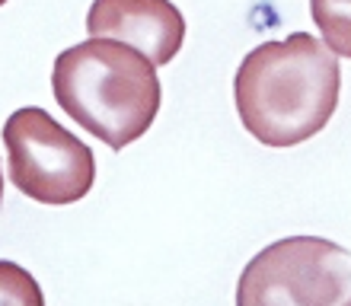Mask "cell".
Returning <instances> with one entry per match:
<instances>
[{"instance_id": "cell-1", "label": "cell", "mask_w": 351, "mask_h": 306, "mask_svg": "<svg viewBox=\"0 0 351 306\" xmlns=\"http://www.w3.org/2000/svg\"><path fill=\"white\" fill-rule=\"evenodd\" d=\"M339 58L310 32L262 42L233 77L243 128L265 147H297L329 125L339 105Z\"/></svg>"}, {"instance_id": "cell-2", "label": "cell", "mask_w": 351, "mask_h": 306, "mask_svg": "<svg viewBox=\"0 0 351 306\" xmlns=\"http://www.w3.org/2000/svg\"><path fill=\"white\" fill-rule=\"evenodd\" d=\"M51 93L80 128L112 150L144 138L163 99L157 67L115 38L64 48L55 58Z\"/></svg>"}, {"instance_id": "cell-3", "label": "cell", "mask_w": 351, "mask_h": 306, "mask_svg": "<svg viewBox=\"0 0 351 306\" xmlns=\"http://www.w3.org/2000/svg\"><path fill=\"white\" fill-rule=\"evenodd\" d=\"M237 306H351V249L326 236H285L256 252Z\"/></svg>"}, {"instance_id": "cell-4", "label": "cell", "mask_w": 351, "mask_h": 306, "mask_svg": "<svg viewBox=\"0 0 351 306\" xmlns=\"http://www.w3.org/2000/svg\"><path fill=\"white\" fill-rule=\"evenodd\" d=\"M3 147L10 182L38 204H74L90 195L96 182L93 150L38 105L10 115L3 125Z\"/></svg>"}, {"instance_id": "cell-5", "label": "cell", "mask_w": 351, "mask_h": 306, "mask_svg": "<svg viewBox=\"0 0 351 306\" xmlns=\"http://www.w3.org/2000/svg\"><path fill=\"white\" fill-rule=\"evenodd\" d=\"M86 32L90 38H115L163 67L182 51L185 19L169 0H93Z\"/></svg>"}, {"instance_id": "cell-6", "label": "cell", "mask_w": 351, "mask_h": 306, "mask_svg": "<svg viewBox=\"0 0 351 306\" xmlns=\"http://www.w3.org/2000/svg\"><path fill=\"white\" fill-rule=\"evenodd\" d=\"M310 13L323 45L335 58H351V0H310Z\"/></svg>"}, {"instance_id": "cell-7", "label": "cell", "mask_w": 351, "mask_h": 306, "mask_svg": "<svg viewBox=\"0 0 351 306\" xmlns=\"http://www.w3.org/2000/svg\"><path fill=\"white\" fill-rule=\"evenodd\" d=\"M0 306H45L38 281L16 262L0 259Z\"/></svg>"}, {"instance_id": "cell-8", "label": "cell", "mask_w": 351, "mask_h": 306, "mask_svg": "<svg viewBox=\"0 0 351 306\" xmlns=\"http://www.w3.org/2000/svg\"><path fill=\"white\" fill-rule=\"evenodd\" d=\"M0 201H3V173H0Z\"/></svg>"}, {"instance_id": "cell-9", "label": "cell", "mask_w": 351, "mask_h": 306, "mask_svg": "<svg viewBox=\"0 0 351 306\" xmlns=\"http://www.w3.org/2000/svg\"><path fill=\"white\" fill-rule=\"evenodd\" d=\"M3 3H7V0H0V7H3Z\"/></svg>"}]
</instances>
